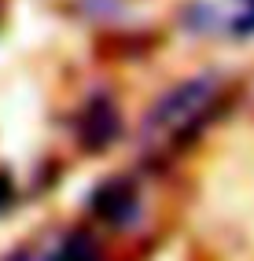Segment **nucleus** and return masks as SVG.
Masks as SVG:
<instances>
[{
  "instance_id": "obj_1",
  "label": "nucleus",
  "mask_w": 254,
  "mask_h": 261,
  "mask_svg": "<svg viewBox=\"0 0 254 261\" xmlns=\"http://www.w3.org/2000/svg\"><path fill=\"white\" fill-rule=\"evenodd\" d=\"M210 99H214V81L210 77L192 81V85H184V89H177L173 96H166L159 103L155 114H151V125L155 129H177L184 121H195L199 107H207Z\"/></svg>"
},
{
  "instance_id": "obj_3",
  "label": "nucleus",
  "mask_w": 254,
  "mask_h": 261,
  "mask_svg": "<svg viewBox=\"0 0 254 261\" xmlns=\"http://www.w3.org/2000/svg\"><path fill=\"white\" fill-rule=\"evenodd\" d=\"M114 136H118V114L107 99H96L89 107V114H85V121H81V140L89 147H104Z\"/></svg>"
},
{
  "instance_id": "obj_5",
  "label": "nucleus",
  "mask_w": 254,
  "mask_h": 261,
  "mask_svg": "<svg viewBox=\"0 0 254 261\" xmlns=\"http://www.w3.org/2000/svg\"><path fill=\"white\" fill-rule=\"evenodd\" d=\"M8 202H11V184L0 177V206H8Z\"/></svg>"
},
{
  "instance_id": "obj_2",
  "label": "nucleus",
  "mask_w": 254,
  "mask_h": 261,
  "mask_svg": "<svg viewBox=\"0 0 254 261\" xmlns=\"http://www.w3.org/2000/svg\"><path fill=\"white\" fill-rule=\"evenodd\" d=\"M96 214L111 221V224H129L133 214H137V191H133L125 180H107L104 188L92 195Z\"/></svg>"
},
{
  "instance_id": "obj_4",
  "label": "nucleus",
  "mask_w": 254,
  "mask_h": 261,
  "mask_svg": "<svg viewBox=\"0 0 254 261\" xmlns=\"http://www.w3.org/2000/svg\"><path fill=\"white\" fill-rule=\"evenodd\" d=\"M56 261H99V257H96V247L81 236V239H70V243H66V247L56 254Z\"/></svg>"
}]
</instances>
